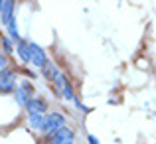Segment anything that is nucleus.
<instances>
[{"instance_id": "obj_1", "label": "nucleus", "mask_w": 156, "mask_h": 144, "mask_svg": "<svg viewBox=\"0 0 156 144\" xmlns=\"http://www.w3.org/2000/svg\"><path fill=\"white\" fill-rule=\"evenodd\" d=\"M16 85H18V75H16L14 67H6L0 71V93L2 95H10L16 91Z\"/></svg>"}, {"instance_id": "obj_2", "label": "nucleus", "mask_w": 156, "mask_h": 144, "mask_svg": "<svg viewBox=\"0 0 156 144\" xmlns=\"http://www.w3.org/2000/svg\"><path fill=\"white\" fill-rule=\"evenodd\" d=\"M65 125V117L61 113H50L46 114V125H44V130L42 132L46 134V136H51V134H55L59 128H63Z\"/></svg>"}, {"instance_id": "obj_3", "label": "nucleus", "mask_w": 156, "mask_h": 144, "mask_svg": "<svg viewBox=\"0 0 156 144\" xmlns=\"http://www.w3.org/2000/svg\"><path fill=\"white\" fill-rule=\"evenodd\" d=\"M48 144H73L75 142V132H73L69 126H63V128H59L55 134H51V136H46Z\"/></svg>"}, {"instance_id": "obj_4", "label": "nucleus", "mask_w": 156, "mask_h": 144, "mask_svg": "<svg viewBox=\"0 0 156 144\" xmlns=\"http://www.w3.org/2000/svg\"><path fill=\"white\" fill-rule=\"evenodd\" d=\"M48 63V53L44 51L42 46H38L36 42H30V65L42 69Z\"/></svg>"}, {"instance_id": "obj_5", "label": "nucleus", "mask_w": 156, "mask_h": 144, "mask_svg": "<svg viewBox=\"0 0 156 144\" xmlns=\"http://www.w3.org/2000/svg\"><path fill=\"white\" fill-rule=\"evenodd\" d=\"M26 111H28V114H46L50 111V107H48V101L44 97H32Z\"/></svg>"}, {"instance_id": "obj_6", "label": "nucleus", "mask_w": 156, "mask_h": 144, "mask_svg": "<svg viewBox=\"0 0 156 144\" xmlns=\"http://www.w3.org/2000/svg\"><path fill=\"white\" fill-rule=\"evenodd\" d=\"M14 53H18V57L22 59V63H30V42L24 38H20L14 46Z\"/></svg>"}, {"instance_id": "obj_7", "label": "nucleus", "mask_w": 156, "mask_h": 144, "mask_svg": "<svg viewBox=\"0 0 156 144\" xmlns=\"http://www.w3.org/2000/svg\"><path fill=\"white\" fill-rule=\"evenodd\" d=\"M14 12H16V2H14V0H6V2H4L2 12H0V24H2V26H6L12 18H16Z\"/></svg>"}, {"instance_id": "obj_8", "label": "nucleus", "mask_w": 156, "mask_h": 144, "mask_svg": "<svg viewBox=\"0 0 156 144\" xmlns=\"http://www.w3.org/2000/svg\"><path fill=\"white\" fill-rule=\"evenodd\" d=\"M59 75V69L55 67V63H51L50 59H48V63L42 67V77L48 81V83H53V79Z\"/></svg>"}, {"instance_id": "obj_9", "label": "nucleus", "mask_w": 156, "mask_h": 144, "mask_svg": "<svg viewBox=\"0 0 156 144\" xmlns=\"http://www.w3.org/2000/svg\"><path fill=\"white\" fill-rule=\"evenodd\" d=\"M44 125H46V114H28V126L34 130H44Z\"/></svg>"}, {"instance_id": "obj_10", "label": "nucleus", "mask_w": 156, "mask_h": 144, "mask_svg": "<svg viewBox=\"0 0 156 144\" xmlns=\"http://www.w3.org/2000/svg\"><path fill=\"white\" fill-rule=\"evenodd\" d=\"M4 28H6V32H8L6 36H8V38H10L14 44L18 42L20 38H22V36H20V32H18V22H16V18H12L10 22H8L6 26H4Z\"/></svg>"}, {"instance_id": "obj_11", "label": "nucleus", "mask_w": 156, "mask_h": 144, "mask_svg": "<svg viewBox=\"0 0 156 144\" xmlns=\"http://www.w3.org/2000/svg\"><path fill=\"white\" fill-rule=\"evenodd\" d=\"M14 99H16V103H18V107L26 109L28 103L32 101V95H28V93H26V91H22L20 87H16V91H14Z\"/></svg>"}, {"instance_id": "obj_12", "label": "nucleus", "mask_w": 156, "mask_h": 144, "mask_svg": "<svg viewBox=\"0 0 156 144\" xmlns=\"http://www.w3.org/2000/svg\"><path fill=\"white\" fill-rule=\"evenodd\" d=\"M14 46H16V44L12 42L8 36H2V42H0V51H2L4 55H12V53H14Z\"/></svg>"}, {"instance_id": "obj_13", "label": "nucleus", "mask_w": 156, "mask_h": 144, "mask_svg": "<svg viewBox=\"0 0 156 144\" xmlns=\"http://www.w3.org/2000/svg\"><path fill=\"white\" fill-rule=\"evenodd\" d=\"M18 87L22 89V91H26L28 95L36 97V89H34V85H32V83H30V81H28V79H22V81H20V85H18Z\"/></svg>"}, {"instance_id": "obj_14", "label": "nucleus", "mask_w": 156, "mask_h": 144, "mask_svg": "<svg viewBox=\"0 0 156 144\" xmlns=\"http://www.w3.org/2000/svg\"><path fill=\"white\" fill-rule=\"evenodd\" d=\"M6 67H8V55H4V53L0 51V71L6 69Z\"/></svg>"}, {"instance_id": "obj_15", "label": "nucleus", "mask_w": 156, "mask_h": 144, "mask_svg": "<svg viewBox=\"0 0 156 144\" xmlns=\"http://www.w3.org/2000/svg\"><path fill=\"white\" fill-rule=\"evenodd\" d=\"M87 140H89V144H99V138H97L95 134H89V136H87Z\"/></svg>"}, {"instance_id": "obj_16", "label": "nucleus", "mask_w": 156, "mask_h": 144, "mask_svg": "<svg viewBox=\"0 0 156 144\" xmlns=\"http://www.w3.org/2000/svg\"><path fill=\"white\" fill-rule=\"evenodd\" d=\"M4 2H6V0H0V12H2V8H4Z\"/></svg>"}, {"instance_id": "obj_17", "label": "nucleus", "mask_w": 156, "mask_h": 144, "mask_svg": "<svg viewBox=\"0 0 156 144\" xmlns=\"http://www.w3.org/2000/svg\"><path fill=\"white\" fill-rule=\"evenodd\" d=\"M0 42H2V32H0Z\"/></svg>"}]
</instances>
